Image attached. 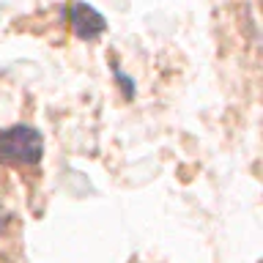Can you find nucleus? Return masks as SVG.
<instances>
[{"label":"nucleus","instance_id":"nucleus-1","mask_svg":"<svg viewBox=\"0 0 263 263\" xmlns=\"http://www.w3.org/2000/svg\"><path fill=\"white\" fill-rule=\"evenodd\" d=\"M41 159H44V137L39 129L28 123H14V126L0 129V162L30 167Z\"/></svg>","mask_w":263,"mask_h":263},{"label":"nucleus","instance_id":"nucleus-2","mask_svg":"<svg viewBox=\"0 0 263 263\" xmlns=\"http://www.w3.org/2000/svg\"><path fill=\"white\" fill-rule=\"evenodd\" d=\"M69 20H71V30L82 41H93L107 30V20L88 3H74L69 11Z\"/></svg>","mask_w":263,"mask_h":263},{"label":"nucleus","instance_id":"nucleus-3","mask_svg":"<svg viewBox=\"0 0 263 263\" xmlns=\"http://www.w3.org/2000/svg\"><path fill=\"white\" fill-rule=\"evenodd\" d=\"M3 228H6V211L0 209V233H3Z\"/></svg>","mask_w":263,"mask_h":263}]
</instances>
